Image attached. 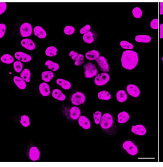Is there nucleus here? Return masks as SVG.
<instances>
[{"mask_svg":"<svg viewBox=\"0 0 163 167\" xmlns=\"http://www.w3.org/2000/svg\"><path fill=\"white\" fill-rule=\"evenodd\" d=\"M121 62L124 69L128 70L133 69L138 62V54L132 50L124 51L121 57Z\"/></svg>","mask_w":163,"mask_h":167,"instance_id":"f257e3e1","label":"nucleus"},{"mask_svg":"<svg viewBox=\"0 0 163 167\" xmlns=\"http://www.w3.org/2000/svg\"><path fill=\"white\" fill-rule=\"evenodd\" d=\"M85 77L88 79L93 78L98 74V71L96 66L92 63H87L83 66Z\"/></svg>","mask_w":163,"mask_h":167,"instance_id":"f03ea898","label":"nucleus"},{"mask_svg":"<svg viewBox=\"0 0 163 167\" xmlns=\"http://www.w3.org/2000/svg\"><path fill=\"white\" fill-rule=\"evenodd\" d=\"M113 122V118L112 115L109 113H106L101 116L100 126L102 129H109L112 126Z\"/></svg>","mask_w":163,"mask_h":167,"instance_id":"7ed1b4c3","label":"nucleus"},{"mask_svg":"<svg viewBox=\"0 0 163 167\" xmlns=\"http://www.w3.org/2000/svg\"><path fill=\"white\" fill-rule=\"evenodd\" d=\"M110 75L107 73H103L97 75L94 79V83L97 86H103L110 80Z\"/></svg>","mask_w":163,"mask_h":167,"instance_id":"20e7f679","label":"nucleus"},{"mask_svg":"<svg viewBox=\"0 0 163 167\" xmlns=\"http://www.w3.org/2000/svg\"><path fill=\"white\" fill-rule=\"evenodd\" d=\"M85 100V95L80 91H77L71 96V103L75 105H80L83 104Z\"/></svg>","mask_w":163,"mask_h":167,"instance_id":"39448f33","label":"nucleus"},{"mask_svg":"<svg viewBox=\"0 0 163 167\" xmlns=\"http://www.w3.org/2000/svg\"><path fill=\"white\" fill-rule=\"evenodd\" d=\"M122 147L125 151L130 155L134 156L138 153V148L135 144L130 141H126L122 144Z\"/></svg>","mask_w":163,"mask_h":167,"instance_id":"423d86ee","label":"nucleus"},{"mask_svg":"<svg viewBox=\"0 0 163 167\" xmlns=\"http://www.w3.org/2000/svg\"><path fill=\"white\" fill-rule=\"evenodd\" d=\"M97 63L100 69L103 73H108L110 71L109 63L106 59L104 56H100V57L96 59Z\"/></svg>","mask_w":163,"mask_h":167,"instance_id":"0eeeda50","label":"nucleus"},{"mask_svg":"<svg viewBox=\"0 0 163 167\" xmlns=\"http://www.w3.org/2000/svg\"><path fill=\"white\" fill-rule=\"evenodd\" d=\"M32 27L30 23H25L20 27V34L23 37H29L32 33Z\"/></svg>","mask_w":163,"mask_h":167,"instance_id":"6e6552de","label":"nucleus"},{"mask_svg":"<svg viewBox=\"0 0 163 167\" xmlns=\"http://www.w3.org/2000/svg\"><path fill=\"white\" fill-rule=\"evenodd\" d=\"M15 57L17 60L23 62H28L32 59V57L30 55L21 52H16Z\"/></svg>","mask_w":163,"mask_h":167,"instance_id":"1a4fd4ad","label":"nucleus"},{"mask_svg":"<svg viewBox=\"0 0 163 167\" xmlns=\"http://www.w3.org/2000/svg\"><path fill=\"white\" fill-rule=\"evenodd\" d=\"M40 153L39 149L36 147H32L30 148L29 152V158L31 161L35 162L39 159Z\"/></svg>","mask_w":163,"mask_h":167,"instance_id":"9d476101","label":"nucleus"},{"mask_svg":"<svg viewBox=\"0 0 163 167\" xmlns=\"http://www.w3.org/2000/svg\"><path fill=\"white\" fill-rule=\"evenodd\" d=\"M127 91L129 95L133 97H137L140 94L138 87L134 84H129L127 86Z\"/></svg>","mask_w":163,"mask_h":167,"instance_id":"9b49d317","label":"nucleus"},{"mask_svg":"<svg viewBox=\"0 0 163 167\" xmlns=\"http://www.w3.org/2000/svg\"><path fill=\"white\" fill-rule=\"evenodd\" d=\"M78 123L81 127L86 130L90 129L91 126V123L89 118L85 116H80L78 119Z\"/></svg>","mask_w":163,"mask_h":167,"instance_id":"f8f14e48","label":"nucleus"},{"mask_svg":"<svg viewBox=\"0 0 163 167\" xmlns=\"http://www.w3.org/2000/svg\"><path fill=\"white\" fill-rule=\"evenodd\" d=\"M22 46L26 49L29 50H33L36 48V44L34 42L29 38L23 39L21 42Z\"/></svg>","mask_w":163,"mask_h":167,"instance_id":"ddd939ff","label":"nucleus"},{"mask_svg":"<svg viewBox=\"0 0 163 167\" xmlns=\"http://www.w3.org/2000/svg\"><path fill=\"white\" fill-rule=\"evenodd\" d=\"M34 34L40 39H44L47 37V32L43 27L40 26H36L33 30Z\"/></svg>","mask_w":163,"mask_h":167,"instance_id":"4468645a","label":"nucleus"},{"mask_svg":"<svg viewBox=\"0 0 163 167\" xmlns=\"http://www.w3.org/2000/svg\"><path fill=\"white\" fill-rule=\"evenodd\" d=\"M131 131L134 134L140 136L145 135L147 133V130L145 129V127L142 125L133 126Z\"/></svg>","mask_w":163,"mask_h":167,"instance_id":"2eb2a0df","label":"nucleus"},{"mask_svg":"<svg viewBox=\"0 0 163 167\" xmlns=\"http://www.w3.org/2000/svg\"><path fill=\"white\" fill-rule=\"evenodd\" d=\"M39 91L43 96H48L50 94V89L49 85L46 83H41L39 86Z\"/></svg>","mask_w":163,"mask_h":167,"instance_id":"dca6fc26","label":"nucleus"},{"mask_svg":"<svg viewBox=\"0 0 163 167\" xmlns=\"http://www.w3.org/2000/svg\"><path fill=\"white\" fill-rule=\"evenodd\" d=\"M52 95L55 99L60 101H64L66 98L65 95L62 93L61 90L58 89H55L52 91Z\"/></svg>","mask_w":163,"mask_h":167,"instance_id":"f3484780","label":"nucleus"},{"mask_svg":"<svg viewBox=\"0 0 163 167\" xmlns=\"http://www.w3.org/2000/svg\"><path fill=\"white\" fill-rule=\"evenodd\" d=\"M13 80L16 85L20 89L24 90L26 89V87H27L26 81L21 77L15 76L13 78Z\"/></svg>","mask_w":163,"mask_h":167,"instance_id":"a211bd4d","label":"nucleus"},{"mask_svg":"<svg viewBox=\"0 0 163 167\" xmlns=\"http://www.w3.org/2000/svg\"><path fill=\"white\" fill-rule=\"evenodd\" d=\"M54 77V74L51 70L43 71L41 74L42 80L46 83H49Z\"/></svg>","mask_w":163,"mask_h":167,"instance_id":"6ab92c4d","label":"nucleus"},{"mask_svg":"<svg viewBox=\"0 0 163 167\" xmlns=\"http://www.w3.org/2000/svg\"><path fill=\"white\" fill-rule=\"evenodd\" d=\"M81 114V111L80 108L77 106H73L70 109L69 115L71 119L77 120L80 117Z\"/></svg>","mask_w":163,"mask_h":167,"instance_id":"aec40b11","label":"nucleus"},{"mask_svg":"<svg viewBox=\"0 0 163 167\" xmlns=\"http://www.w3.org/2000/svg\"><path fill=\"white\" fill-rule=\"evenodd\" d=\"M86 58L90 61L96 60L100 57V53L97 50H90L85 54Z\"/></svg>","mask_w":163,"mask_h":167,"instance_id":"412c9836","label":"nucleus"},{"mask_svg":"<svg viewBox=\"0 0 163 167\" xmlns=\"http://www.w3.org/2000/svg\"><path fill=\"white\" fill-rule=\"evenodd\" d=\"M56 83L58 85L61 86V88L64 90L70 89L71 88V84L69 81L66 80L59 78L56 80Z\"/></svg>","mask_w":163,"mask_h":167,"instance_id":"4be33fe9","label":"nucleus"},{"mask_svg":"<svg viewBox=\"0 0 163 167\" xmlns=\"http://www.w3.org/2000/svg\"><path fill=\"white\" fill-rule=\"evenodd\" d=\"M129 118L130 116L127 112L125 111L122 112L118 115V122L120 124H123L129 120Z\"/></svg>","mask_w":163,"mask_h":167,"instance_id":"5701e85b","label":"nucleus"},{"mask_svg":"<svg viewBox=\"0 0 163 167\" xmlns=\"http://www.w3.org/2000/svg\"><path fill=\"white\" fill-rule=\"evenodd\" d=\"M45 65L48 69H50L51 71H57L59 68L58 64L54 62L53 61L50 60L46 61L45 62Z\"/></svg>","mask_w":163,"mask_h":167,"instance_id":"b1692460","label":"nucleus"},{"mask_svg":"<svg viewBox=\"0 0 163 167\" xmlns=\"http://www.w3.org/2000/svg\"><path fill=\"white\" fill-rule=\"evenodd\" d=\"M116 99L120 103H123L127 99V95L126 91L123 90H120L116 94Z\"/></svg>","mask_w":163,"mask_h":167,"instance_id":"393cba45","label":"nucleus"},{"mask_svg":"<svg viewBox=\"0 0 163 167\" xmlns=\"http://www.w3.org/2000/svg\"><path fill=\"white\" fill-rule=\"evenodd\" d=\"M84 41L87 44H91L94 41V38L93 37V34L92 32L89 31L87 33L84 34L82 37Z\"/></svg>","mask_w":163,"mask_h":167,"instance_id":"a878e982","label":"nucleus"},{"mask_svg":"<svg viewBox=\"0 0 163 167\" xmlns=\"http://www.w3.org/2000/svg\"><path fill=\"white\" fill-rule=\"evenodd\" d=\"M58 52V49L54 46H50L47 48L45 51V54L48 57H54Z\"/></svg>","mask_w":163,"mask_h":167,"instance_id":"bb28decb","label":"nucleus"},{"mask_svg":"<svg viewBox=\"0 0 163 167\" xmlns=\"http://www.w3.org/2000/svg\"><path fill=\"white\" fill-rule=\"evenodd\" d=\"M98 97L102 100H109L111 99V94L107 91H101L98 93Z\"/></svg>","mask_w":163,"mask_h":167,"instance_id":"cd10ccee","label":"nucleus"},{"mask_svg":"<svg viewBox=\"0 0 163 167\" xmlns=\"http://www.w3.org/2000/svg\"><path fill=\"white\" fill-rule=\"evenodd\" d=\"M135 40L137 42L149 43L151 41V38L147 35H138L136 36Z\"/></svg>","mask_w":163,"mask_h":167,"instance_id":"c85d7f7f","label":"nucleus"},{"mask_svg":"<svg viewBox=\"0 0 163 167\" xmlns=\"http://www.w3.org/2000/svg\"><path fill=\"white\" fill-rule=\"evenodd\" d=\"M20 76L27 83H29L31 80V73L30 70L28 69H25L21 73Z\"/></svg>","mask_w":163,"mask_h":167,"instance_id":"c756f323","label":"nucleus"},{"mask_svg":"<svg viewBox=\"0 0 163 167\" xmlns=\"http://www.w3.org/2000/svg\"><path fill=\"white\" fill-rule=\"evenodd\" d=\"M1 60L2 62L5 64H11L14 61V59L13 57L8 54H6L2 55L1 58Z\"/></svg>","mask_w":163,"mask_h":167,"instance_id":"7c9ffc66","label":"nucleus"},{"mask_svg":"<svg viewBox=\"0 0 163 167\" xmlns=\"http://www.w3.org/2000/svg\"><path fill=\"white\" fill-rule=\"evenodd\" d=\"M20 123L24 127H27L30 124L29 117L26 115H23L21 117Z\"/></svg>","mask_w":163,"mask_h":167,"instance_id":"2f4dec72","label":"nucleus"},{"mask_svg":"<svg viewBox=\"0 0 163 167\" xmlns=\"http://www.w3.org/2000/svg\"><path fill=\"white\" fill-rule=\"evenodd\" d=\"M13 68L17 73H21L23 68V64L21 61H16L13 63Z\"/></svg>","mask_w":163,"mask_h":167,"instance_id":"473e14b6","label":"nucleus"},{"mask_svg":"<svg viewBox=\"0 0 163 167\" xmlns=\"http://www.w3.org/2000/svg\"><path fill=\"white\" fill-rule=\"evenodd\" d=\"M120 45L124 49H132L133 48V45L132 44L124 40L121 41Z\"/></svg>","mask_w":163,"mask_h":167,"instance_id":"72a5a7b5","label":"nucleus"},{"mask_svg":"<svg viewBox=\"0 0 163 167\" xmlns=\"http://www.w3.org/2000/svg\"><path fill=\"white\" fill-rule=\"evenodd\" d=\"M101 116H102V114L101 112L99 111L95 112L93 114V117L95 123L97 125L100 124V121L101 120Z\"/></svg>","mask_w":163,"mask_h":167,"instance_id":"f704fd0d","label":"nucleus"},{"mask_svg":"<svg viewBox=\"0 0 163 167\" xmlns=\"http://www.w3.org/2000/svg\"><path fill=\"white\" fill-rule=\"evenodd\" d=\"M75 29L73 26H67L65 27L64 32L67 35H71L75 32Z\"/></svg>","mask_w":163,"mask_h":167,"instance_id":"c9c22d12","label":"nucleus"},{"mask_svg":"<svg viewBox=\"0 0 163 167\" xmlns=\"http://www.w3.org/2000/svg\"><path fill=\"white\" fill-rule=\"evenodd\" d=\"M133 15L136 18H140L142 16V11L139 7H135L133 10Z\"/></svg>","mask_w":163,"mask_h":167,"instance_id":"e433bc0d","label":"nucleus"},{"mask_svg":"<svg viewBox=\"0 0 163 167\" xmlns=\"http://www.w3.org/2000/svg\"><path fill=\"white\" fill-rule=\"evenodd\" d=\"M84 57L81 54H79L77 60L75 61L74 64L76 66H81L84 63Z\"/></svg>","mask_w":163,"mask_h":167,"instance_id":"4c0bfd02","label":"nucleus"},{"mask_svg":"<svg viewBox=\"0 0 163 167\" xmlns=\"http://www.w3.org/2000/svg\"><path fill=\"white\" fill-rule=\"evenodd\" d=\"M91 28V27L90 25H86L84 27H82V28L80 29V32L81 34H85L87 33L88 32L90 31Z\"/></svg>","mask_w":163,"mask_h":167,"instance_id":"58836bf2","label":"nucleus"},{"mask_svg":"<svg viewBox=\"0 0 163 167\" xmlns=\"http://www.w3.org/2000/svg\"><path fill=\"white\" fill-rule=\"evenodd\" d=\"M150 26L152 29H158V19H154L152 20Z\"/></svg>","mask_w":163,"mask_h":167,"instance_id":"ea45409f","label":"nucleus"},{"mask_svg":"<svg viewBox=\"0 0 163 167\" xmlns=\"http://www.w3.org/2000/svg\"><path fill=\"white\" fill-rule=\"evenodd\" d=\"M6 26L4 23H0V38H2L5 34Z\"/></svg>","mask_w":163,"mask_h":167,"instance_id":"a19ab883","label":"nucleus"},{"mask_svg":"<svg viewBox=\"0 0 163 167\" xmlns=\"http://www.w3.org/2000/svg\"><path fill=\"white\" fill-rule=\"evenodd\" d=\"M79 53L78 52H75V51H71L69 53V56L71 57L72 60L75 61L77 60L78 56H79Z\"/></svg>","mask_w":163,"mask_h":167,"instance_id":"79ce46f5","label":"nucleus"},{"mask_svg":"<svg viewBox=\"0 0 163 167\" xmlns=\"http://www.w3.org/2000/svg\"><path fill=\"white\" fill-rule=\"evenodd\" d=\"M6 8L7 4L6 2H0V15L5 11Z\"/></svg>","mask_w":163,"mask_h":167,"instance_id":"37998d69","label":"nucleus"},{"mask_svg":"<svg viewBox=\"0 0 163 167\" xmlns=\"http://www.w3.org/2000/svg\"><path fill=\"white\" fill-rule=\"evenodd\" d=\"M160 38H163V23L160 25Z\"/></svg>","mask_w":163,"mask_h":167,"instance_id":"c03bdc74","label":"nucleus"},{"mask_svg":"<svg viewBox=\"0 0 163 167\" xmlns=\"http://www.w3.org/2000/svg\"><path fill=\"white\" fill-rule=\"evenodd\" d=\"M160 15H163V2H160Z\"/></svg>","mask_w":163,"mask_h":167,"instance_id":"a18cd8bd","label":"nucleus"},{"mask_svg":"<svg viewBox=\"0 0 163 167\" xmlns=\"http://www.w3.org/2000/svg\"><path fill=\"white\" fill-rule=\"evenodd\" d=\"M162 60H163V58H162Z\"/></svg>","mask_w":163,"mask_h":167,"instance_id":"49530a36","label":"nucleus"}]
</instances>
